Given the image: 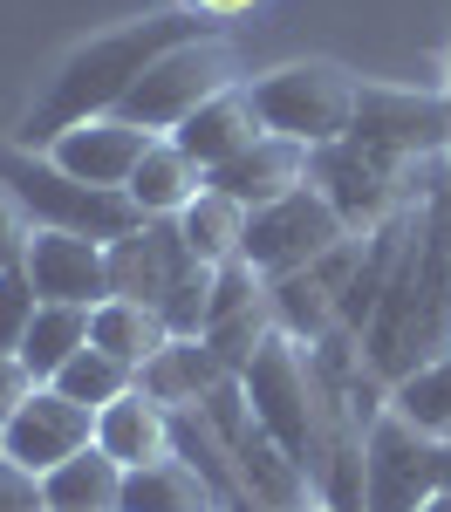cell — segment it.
Listing matches in <instances>:
<instances>
[{
    "label": "cell",
    "mask_w": 451,
    "mask_h": 512,
    "mask_svg": "<svg viewBox=\"0 0 451 512\" xmlns=\"http://www.w3.org/2000/svg\"><path fill=\"white\" fill-rule=\"evenodd\" d=\"M226 376H233V369L219 362V349H212L205 335H171V342L137 369V390L158 396L164 410H199Z\"/></svg>",
    "instance_id": "obj_16"
},
{
    "label": "cell",
    "mask_w": 451,
    "mask_h": 512,
    "mask_svg": "<svg viewBox=\"0 0 451 512\" xmlns=\"http://www.w3.org/2000/svg\"><path fill=\"white\" fill-rule=\"evenodd\" d=\"M123 512H226L185 458H158L123 472Z\"/></svg>",
    "instance_id": "obj_21"
},
{
    "label": "cell",
    "mask_w": 451,
    "mask_h": 512,
    "mask_svg": "<svg viewBox=\"0 0 451 512\" xmlns=\"http://www.w3.org/2000/svg\"><path fill=\"white\" fill-rule=\"evenodd\" d=\"M445 110H451V89H445Z\"/></svg>",
    "instance_id": "obj_35"
},
{
    "label": "cell",
    "mask_w": 451,
    "mask_h": 512,
    "mask_svg": "<svg viewBox=\"0 0 451 512\" xmlns=\"http://www.w3.org/2000/svg\"><path fill=\"white\" fill-rule=\"evenodd\" d=\"M0 465H7V417H0Z\"/></svg>",
    "instance_id": "obj_32"
},
{
    "label": "cell",
    "mask_w": 451,
    "mask_h": 512,
    "mask_svg": "<svg viewBox=\"0 0 451 512\" xmlns=\"http://www.w3.org/2000/svg\"><path fill=\"white\" fill-rule=\"evenodd\" d=\"M89 444H96V410L69 403L55 383H35L7 417V465L28 478H48L55 465L82 458Z\"/></svg>",
    "instance_id": "obj_9"
},
{
    "label": "cell",
    "mask_w": 451,
    "mask_h": 512,
    "mask_svg": "<svg viewBox=\"0 0 451 512\" xmlns=\"http://www.w3.org/2000/svg\"><path fill=\"white\" fill-rule=\"evenodd\" d=\"M192 246L178 233V219H144L130 239L110 246V294L117 301H144V308H164L171 287L192 274Z\"/></svg>",
    "instance_id": "obj_11"
},
{
    "label": "cell",
    "mask_w": 451,
    "mask_h": 512,
    "mask_svg": "<svg viewBox=\"0 0 451 512\" xmlns=\"http://www.w3.org/2000/svg\"><path fill=\"white\" fill-rule=\"evenodd\" d=\"M424 512H451V492H438V499H431V506H424Z\"/></svg>",
    "instance_id": "obj_31"
},
{
    "label": "cell",
    "mask_w": 451,
    "mask_h": 512,
    "mask_svg": "<svg viewBox=\"0 0 451 512\" xmlns=\"http://www.w3.org/2000/svg\"><path fill=\"white\" fill-rule=\"evenodd\" d=\"M0 185L28 205V219L48 226V233H82V239H103V246H117L144 226V212L130 205V192H96V185H82L69 178L62 164H48L41 151H7L0 144Z\"/></svg>",
    "instance_id": "obj_4"
},
{
    "label": "cell",
    "mask_w": 451,
    "mask_h": 512,
    "mask_svg": "<svg viewBox=\"0 0 451 512\" xmlns=\"http://www.w3.org/2000/svg\"><path fill=\"white\" fill-rule=\"evenodd\" d=\"M226 89H240V55H233V41L199 35V41H185V48H171V55H158L144 69V82L123 96L117 117L151 130V137H171L192 110H205Z\"/></svg>",
    "instance_id": "obj_5"
},
{
    "label": "cell",
    "mask_w": 451,
    "mask_h": 512,
    "mask_svg": "<svg viewBox=\"0 0 451 512\" xmlns=\"http://www.w3.org/2000/svg\"><path fill=\"white\" fill-rule=\"evenodd\" d=\"M164 342H171V328H164V315L144 308V301H117V294H110V301L89 315V349L117 355V362H130V369H144Z\"/></svg>",
    "instance_id": "obj_22"
},
{
    "label": "cell",
    "mask_w": 451,
    "mask_h": 512,
    "mask_svg": "<svg viewBox=\"0 0 451 512\" xmlns=\"http://www.w3.org/2000/svg\"><path fill=\"white\" fill-rule=\"evenodd\" d=\"M35 315H41V294H35V280H28V267L0 274V355H21Z\"/></svg>",
    "instance_id": "obj_26"
},
{
    "label": "cell",
    "mask_w": 451,
    "mask_h": 512,
    "mask_svg": "<svg viewBox=\"0 0 451 512\" xmlns=\"http://www.w3.org/2000/svg\"><path fill=\"white\" fill-rule=\"evenodd\" d=\"M0 512H41V478L0 465Z\"/></svg>",
    "instance_id": "obj_28"
},
{
    "label": "cell",
    "mask_w": 451,
    "mask_h": 512,
    "mask_svg": "<svg viewBox=\"0 0 451 512\" xmlns=\"http://www.w3.org/2000/svg\"><path fill=\"white\" fill-rule=\"evenodd\" d=\"M349 144L404 178L424 158H451V110L445 96H417V89H363Z\"/></svg>",
    "instance_id": "obj_8"
},
{
    "label": "cell",
    "mask_w": 451,
    "mask_h": 512,
    "mask_svg": "<svg viewBox=\"0 0 451 512\" xmlns=\"http://www.w3.org/2000/svg\"><path fill=\"white\" fill-rule=\"evenodd\" d=\"M246 383V403H253V417H260V431L281 444L287 458L301 465V472L315 478L328 458V431H335V383H328V369L315 362V349L301 342V335H287L274 328L253 362L240 369Z\"/></svg>",
    "instance_id": "obj_2"
},
{
    "label": "cell",
    "mask_w": 451,
    "mask_h": 512,
    "mask_svg": "<svg viewBox=\"0 0 451 512\" xmlns=\"http://www.w3.org/2000/svg\"><path fill=\"white\" fill-rule=\"evenodd\" d=\"M151 144H158V137H151V130H137V123L89 117V123H76V130H62L41 158L62 164V171L82 178V185H96V192H123V185H130V171L144 164Z\"/></svg>",
    "instance_id": "obj_12"
},
{
    "label": "cell",
    "mask_w": 451,
    "mask_h": 512,
    "mask_svg": "<svg viewBox=\"0 0 451 512\" xmlns=\"http://www.w3.org/2000/svg\"><path fill=\"white\" fill-rule=\"evenodd\" d=\"M445 492V444L383 410L363 437V512H424Z\"/></svg>",
    "instance_id": "obj_7"
},
{
    "label": "cell",
    "mask_w": 451,
    "mask_h": 512,
    "mask_svg": "<svg viewBox=\"0 0 451 512\" xmlns=\"http://www.w3.org/2000/svg\"><path fill=\"white\" fill-rule=\"evenodd\" d=\"M205 185H212V178H205V164L185 158L171 137H158V144L144 151V164L130 171V185H123V192H130V205H137L144 219H178Z\"/></svg>",
    "instance_id": "obj_18"
},
{
    "label": "cell",
    "mask_w": 451,
    "mask_h": 512,
    "mask_svg": "<svg viewBox=\"0 0 451 512\" xmlns=\"http://www.w3.org/2000/svg\"><path fill=\"white\" fill-rule=\"evenodd\" d=\"M260 137H267V123H260V110H253L246 82H240V89H226V96H212L205 110H192V117L171 130V144H178L185 158H199L205 178H212L219 164H233L240 151H253Z\"/></svg>",
    "instance_id": "obj_15"
},
{
    "label": "cell",
    "mask_w": 451,
    "mask_h": 512,
    "mask_svg": "<svg viewBox=\"0 0 451 512\" xmlns=\"http://www.w3.org/2000/svg\"><path fill=\"white\" fill-rule=\"evenodd\" d=\"M294 512H328V506H322V499H308V506H294Z\"/></svg>",
    "instance_id": "obj_34"
},
{
    "label": "cell",
    "mask_w": 451,
    "mask_h": 512,
    "mask_svg": "<svg viewBox=\"0 0 451 512\" xmlns=\"http://www.w3.org/2000/svg\"><path fill=\"white\" fill-rule=\"evenodd\" d=\"M55 390L69 396V403H82V410H110L117 396L137 390V369H130V362H117V355H103V349H82V355H69V362H62Z\"/></svg>",
    "instance_id": "obj_25"
},
{
    "label": "cell",
    "mask_w": 451,
    "mask_h": 512,
    "mask_svg": "<svg viewBox=\"0 0 451 512\" xmlns=\"http://www.w3.org/2000/svg\"><path fill=\"white\" fill-rule=\"evenodd\" d=\"M246 219H253V212H246L240 198H226V192L205 185V192L178 212V233H185V246H192L199 267H233V260L246 253Z\"/></svg>",
    "instance_id": "obj_20"
},
{
    "label": "cell",
    "mask_w": 451,
    "mask_h": 512,
    "mask_svg": "<svg viewBox=\"0 0 451 512\" xmlns=\"http://www.w3.org/2000/svg\"><path fill=\"white\" fill-rule=\"evenodd\" d=\"M96 451H110L123 472L171 458V410H164L158 396H144V390L117 396L110 410H96Z\"/></svg>",
    "instance_id": "obj_17"
},
{
    "label": "cell",
    "mask_w": 451,
    "mask_h": 512,
    "mask_svg": "<svg viewBox=\"0 0 451 512\" xmlns=\"http://www.w3.org/2000/svg\"><path fill=\"white\" fill-rule=\"evenodd\" d=\"M445 492H451V437H445Z\"/></svg>",
    "instance_id": "obj_33"
},
{
    "label": "cell",
    "mask_w": 451,
    "mask_h": 512,
    "mask_svg": "<svg viewBox=\"0 0 451 512\" xmlns=\"http://www.w3.org/2000/svg\"><path fill=\"white\" fill-rule=\"evenodd\" d=\"M308 185L342 212V226H349V233H376V226L404 205V178H397V171H383L376 158H363L349 137L315 151V178H308Z\"/></svg>",
    "instance_id": "obj_10"
},
{
    "label": "cell",
    "mask_w": 451,
    "mask_h": 512,
    "mask_svg": "<svg viewBox=\"0 0 451 512\" xmlns=\"http://www.w3.org/2000/svg\"><path fill=\"white\" fill-rule=\"evenodd\" d=\"M41 512H123V465L110 451H82L41 478Z\"/></svg>",
    "instance_id": "obj_19"
},
{
    "label": "cell",
    "mask_w": 451,
    "mask_h": 512,
    "mask_svg": "<svg viewBox=\"0 0 451 512\" xmlns=\"http://www.w3.org/2000/svg\"><path fill=\"white\" fill-rule=\"evenodd\" d=\"M212 35V21H205L199 7H164V14H144V21H123L110 35H89L48 76V89L35 96V110L21 117V151H48L62 130H76L89 117H117L123 96L144 82V69L171 55V48H185V41Z\"/></svg>",
    "instance_id": "obj_1"
},
{
    "label": "cell",
    "mask_w": 451,
    "mask_h": 512,
    "mask_svg": "<svg viewBox=\"0 0 451 512\" xmlns=\"http://www.w3.org/2000/svg\"><path fill=\"white\" fill-rule=\"evenodd\" d=\"M390 410H397L404 424H417L424 437L445 444L451 437V349L431 355V362H417L410 376H397V383H390Z\"/></svg>",
    "instance_id": "obj_24"
},
{
    "label": "cell",
    "mask_w": 451,
    "mask_h": 512,
    "mask_svg": "<svg viewBox=\"0 0 451 512\" xmlns=\"http://www.w3.org/2000/svg\"><path fill=\"white\" fill-rule=\"evenodd\" d=\"M342 239H356L342 226V212L328 205L315 185H301V192L274 198V205H260L253 219H246V267L267 280V287H281V280L308 274L315 260H328Z\"/></svg>",
    "instance_id": "obj_6"
},
{
    "label": "cell",
    "mask_w": 451,
    "mask_h": 512,
    "mask_svg": "<svg viewBox=\"0 0 451 512\" xmlns=\"http://www.w3.org/2000/svg\"><path fill=\"white\" fill-rule=\"evenodd\" d=\"M35 390V376L21 369V355H0V417H14V403Z\"/></svg>",
    "instance_id": "obj_29"
},
{
    "label": "cell",
    "mask_w": 451,
    "mask_h": 512,
    "mask_svg": "<svg viewBox=\"0 0 451 512\" xmlns=\"http://www.w3.org/2000/svg\"><path fill=\"white\" fill-rule=\"evenodd\" d=\"M35 219H28V205L0 185V274H14V267H28V246H35Z\"/></svg>",
    "instance_id": "obj_27"
},
{
    "label": "cell",
    "mask_w": 451,
    "mask_h": 512,
    "mask_svg": "<svg viewBox=\"0 0 451 512\" xmlns=\"http://www.w3.org/2000/svg\"><path fill=\"white\" fill-rule=\"evenodd\" d=\"M28 280H35L41 301H62V308H103L110 301V246L82 233H48L41 226L28 246Z\"/></svg>",
    "instance_id": "obj_13"
},
{
    "label": "cell",
    "mask_w": 451,
    "mask_h": 512,
    "mask_svg": "<svg viewBox=\"0 0 451 512\" xmlns=\"http://www.w3.org/2000/svg\"><path fill=\"white\" fill-rule=\"evenodd\" d=\"M199 14H246V7H260V0H192Z\"/></svg>",
    "instance_id": "obj_30"
},
{
    "label": "cell",
    "mask_w": 451,
    "mask_h": 512,
    "mask_svg": "<svg viewBox=\"0 0 451 512\" xmlns=\"http://www.w3.org/2000/svg\"><path fill=\"white\" fill-rule=\"evenodd\" d=\"M89 315H96V308H62V301H41L35 328H28V342H21V369H28L35 383H55V376H62V362L89 349Z\"/></svg>",
    "instance_id": "obj_23"
},
{
    "label": "cell",
    "mask_w": 451,
    "mask_h": 512,
    "mask_svg": "<svg viewBox=\"0 0 451 512\" xmlns=\"http://www.w3.org/2000/svg\"><path fill=\"white\" fill-rule=\"evenodd\" d=\"M246 96H253V110H260V123L274 137H294V144L322 151V144H342L349 137L356 103H363V82L349 76L342 62L308 55V62H281V69L253 76Z\"/></svg>",
    "instance_id": "obj_3"
},
{
    "label": "cell",
    "mask_w": 451,
    "mask_h": 512,
    "mask_svg": "<svg viewBox=\"0 0 451 512\" xmlns=\"http://www.w3.org/2000/svg\"><path fill=\"white\" fill-rule=\"evenodd\" d=\"M315 178V151L308 144H294V137H260L253 151H240L233 164H219L212 171V192H226V198H240L246 212H260V205H274V198L287 192H301Z\"/></svg>",
    "instance_id": "obj_14"
}]
</instances>
